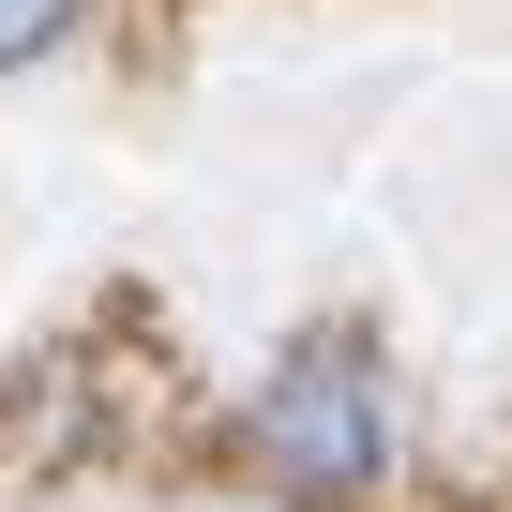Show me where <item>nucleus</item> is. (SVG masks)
Instances as JSON below:
<instances>
[{
	"mask_svg": "<svg viewBox=\"0 0 512 512\" xmlns=\"http://www.w3.org/2000/svg\"><path fill=\"white\" fill-rule=\"evenodd\" d=\"M256 467L287 497H377L392 482V377L362 332H302L256 392Z\"/></svg>",
	"mask_w": 512,
	"mask_h": 512,
	"instance_id": "nucleus-1",
	"label": "nucleus"
},
{
	"mask_svg": "<svg viewBox=\"0 0 512 512\" xmlns=\"http://www.w3.org/2000/svg\"><path fill=\"white\" fill-rule=\"evenodd\" d=\"M76 31V0H0V76H16V61H46Z\"/></svg>",
	"mask_w": 512,
	"mask_h": 512,
	"instance_id": "nucleus-2",
	"label": "nucleus"
}]
</instances>
